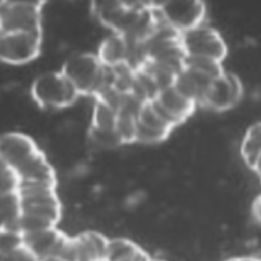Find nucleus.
I'll list each match as a JSON object with an SVG mask.
<instances>
[{"mask_svg":"<svg viewBox=\"0 0 261 261\" xmlns=\"http://www.w3.org/2000/svg\"><path fill=\"white\" fill-rule=\"evenodd\" d=\"M241 156L251 169L261 157V121L247 129L241 144Z\"/></svg>","mask_w":261,"mask_h":261,"instance_id":"15","label":"nucleus"},{"mask_svg":"<svg viewBox=\"0 0 261 261\" xmlns=\"http://www.w3.org/2000/svg\"><path fill=\"white\" fill-rule=\"evenodd\" d=\"M164 20L181 34L202 25L206 6L201 1H166L156 2Z\"/></svg>","mask_w":261,"mask_h":261,"instance_id":"6","label":"nucleus"},{"mask_svg":"<svg viewBox=\"0 0 261 261\" xmlns=\"http://www.w3.org/2000/svg\"><path fill=\"white\" fill-rule=\"evenodd\" d=\"M242 95L243 86L240 79L234 73L224 71L211 84L201 105L215 111H224L233 107Z\"/></svg>","mask_w":261,"mask_h":261,"instance_id":"8","label":"nucleus"},{"mask_svg":"<svg viewBox=\"0 0 261 261\" xmlns=\"http://www.w3.org/2000/svg\"><path fill=\"white\" fill-rule=\"evenodd\" d=\"M252 170L255 171V173L258 175V177H259L260 180H261V157L257 160V162H256V164L254 165V167L252 168Z\"/></svg>","mask_w":261,"mask_h":261,"instance_id":"23","label":"nucleus"},{"mask_svg":"<svg viewBox=\"0 0 261 261\" xmlns=\"http://www.w3.org/2000/svg\"><path fill=\"white\" fill-rule=\"evenodd\" d=\"M1 261H40L36 254L23 242L18 247L1 254Z\"/></svg>","mask_w":261,"mask_h":261,"instance_id":"21","label":"nucleus"},{"mask_svg":"<svg viewBox=\"0 0 261 261\" xmlns=\"http://www.w3.org/2000/svg\"><path fill=\"white\" fill-rule=\"evenodd\" d=\"M0 194L18 192L21 185L20 177L15 169L0 162Z\"/></svg>","mask_w":261,"mask_h":261,"instance_id":"19","label":"nucleus"},{"mask_svg":"<svg viewBox=\"0 0 261 261\" xmlns=\"http://www.w3.org/2000/svg\"><path fill=\"white\" fill-rule=\"evenodd\" d=\"M138 123L148 128L169 135L174 126L164 119L154 107L152 101L145 103L138 114Z\"/></svg>","mask_w":261,"mask_h":261,"instance_id":"16","label":"nucleus"},{"mask_svg":"<svg viewBox=\"0 0 261 261\" xmlns=\"http://www.w3.org/2000/svg\"><path fill=\"white\" fill-rule=\"evenodd\" d=\"M132 53V42L122 35L112 34L104 39L98 49V57L107 67L128 63Z\"/></svg>","mask_w":261,"mask_h":261,"instance_id":"12","label":"nucleus"},{"mask_svg":"<svg viewBox=\"0 0 261 261\" xmlns=\"http://www.w3.org/2000/svg\"><path fill=\"white\" fill-rule=\"evenodd\" d=\"M118 111L104 103L101 100L96 99L91 127L98 129H115Z\"/></svg>","mask_w":261,"mask_h":261,"instance_id":"17","label":"nucleus"},{"mask_svg":"<svg viewBox=\"0 0 261 261\" xmlns=\"http://www.w3.org/2000/svg\"><path fill=\"white\" fill-rule=\"evenodd\" d=\"M0 199L1 229L18 231V223L22 213L21 200L18 192L0 194Z\"/></svg>","mask_w":261,"mask_h":261,"instance_id":"14","label":"nucleus"},{"mask_svg":"<svg viewBox=\"0 0 261 261\" xmlns=\"http://www.w3.org/2000/svg\"><path fill=\"white\" fill-rule=\"evenodd\" d=\"M42 6L40 1H1L0 33L42 32Z\"/></svg>","mask_w":261,"mask_h":261,"instance_id":"3","label":"nucleus"},{"mask_svg":"<svg viewBox=\"0 0 261 261\" xmlns=\"http://www.w3.org/2000/svg\"><path fill=\"white\" fill-rule=\"evenodd\" d=\"M105 65L97 54L80 53L69 57L61 71L71 82L77 93L83 96L95 97L103 86Z\"/></svg>","mask_w":261,"mask_h":261,"instance_id":"1","label":"nucleus"},{"mask_svg":"<svg viewBox=\"0 0 261 261\" xmlns=\"http://www.w3.org/2000/svg\"><path fill=\"white\" fill-rule=\"evenodd\" d=\"M32 97L45 108L70 106L80 96L71 82L60 71H50L39 75L32 85Z\"/></svg>","mask_w":261,"mask_h":261,"instance_id":"2","label":"nucleus"},{"mask_svg":"<svg viewBox=\"0 0 261 261\" xmlns=\"http://www.w3.org/2000/svg\"><path fill=\"white\" fill-rule=\"evenodd\" d=\"M138 114L120 109L117 114L115 129L120 137L122 144L136 142Z\"/></svg>","mask_w":261,"mask_h":261,"instance_id":"18","label":"nucleus"},{"mask_svg":"<svg viewBox=\"0 0 261 261\" xmlns=\"http://www.w3.org/2000/svg\"><path fill=\"white\" fill-rule=\"evenodd\" d=\"M106 261H152L153 259L137 244L127 239L109 240Z\"/></svg>","mask_w":261,"mask_h":261,"instance_id":"13","label":"nucleus"},{"mask_svg":"<svg viewBox=\"0 0 261 261\" xmlns=\"http://www.w3.org/2000/svg\"><path fill=\"white\" fill-rule=\"evenodd\" d=\"M68 238L57 227L23 236L24 243L40 261L59 257Z\"/></svg>","mask_w":261,"mask_h":261,"instance_id":"11","label":"nucleus"},{"mask_svg":"<svg viewBox=\"0 0 261 261\" xmlns=\"http://www.w3.org/2000/svg\"><path fill=\"white\" fill-rule=\"evenodd\" d=\"M152 261H163V260H158V259H155V260H154V259H153Z\"/></svg>","mask_w":261,"mask_h":261,"instance_id":"24","label":"nucleus"},{"mask_svg":"<svg viewBox=\"0 0 261 261\" xmlns=\"http://www.w3.org/2000/svg\"><path fill=\"white\" fill-rule=\"evenodd\" d=\"M109 240L96 231H85L68 238L59 258L64 261H103Z\"/></svg>","mask_w":261,"mask_h":261,"instance_id":"7","label":"nucleus"},{"mask_svg":"<svg viewBox=\"0 0 261 261\" xmlns=\"http://www.w3.org/2000/svg\"><path fill=\"white\" fill-rule=\"evenodd\" d=\"M40 152L34 140L18 132H8L0 139V162L17 170Z\"/></svg>","mask_w":261,"mask_h":261,"instance_id":"9","label":"nucleus"},{"mask_svg":"<svg viewBox=\"0 0 261 261\" xmlns=\"http://www.w3.org/2000/svg\"><path fill=\"white\" fill-rule=\"evenodd\" d=\"M161 116L174 127L190 117L197 103L180 93L174 86L161 91L152 101Z\"/></svg>","mask_w":261,"mask_h":261,"instance_id":"10","label":"nucleus"},{"mask_svg":"<svg viewBox=\"0 0 261 261\" xmlns=\"http://www.w3.org/2000/svg\"><path fill=\"white\" fill-rule=\"evenodd\" d=\"M90 137L96 144L103 147H114L122 144L116 129H98L90 127Z\"/></svg>","mask_w":261,"mask_h":261,"instance_id":"20","label":"nucleus"},{"mask_svg":"<svg viewBox=\"0 0 261 261\" xmlns=\"http://www.w3.org/2000/svg\"><path fill=\"white\" fill-rule=\"evenodd\" d=\"M182 44L188 57L222 62L227 54V47L221 35L216 30L203 24L184 33Z\"/></svg>","mask_w":261,"mask_h":261,"instance_id":"5","label":"nucleus"},{"mask_svg":"<svg viewBox=\"0 0 261 261\" xmlns=\"http://www.w3.org/2000/svg\"><path fill=\"white\" fill-rule=\"evenodd\" d=\"M41 43L42 32L0 33V58L13 65L28 63L39 55Z\"/></svg>","mask_w":261,"mask_h":261,"instance_id":"4","label":"nucleus"},{"mask_svg":"<svg viewBox=\"0 0 261 261\" xmlns=\"http://www.w3.org/2000/svg\"><path fill=\"white\" fill-rule=\"evenodd\" d=\"M252 212L258 222L261 223V194L255 199L252 205Z\"/></svg>","mask_w":261,"mask_h":261,"instance_id":"22","label":"nucleus"}]
</instances>
